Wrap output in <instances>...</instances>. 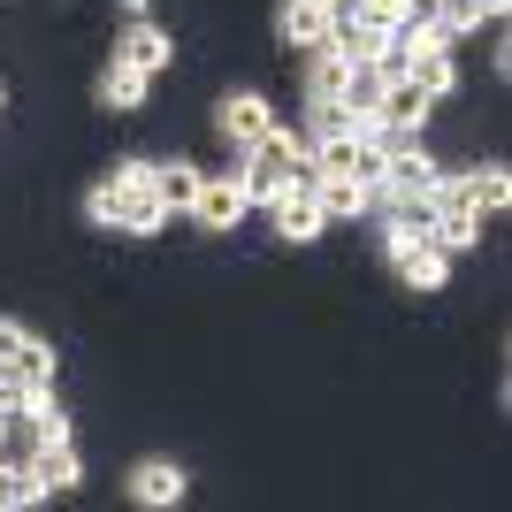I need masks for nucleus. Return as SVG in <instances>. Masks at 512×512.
Returning a JSON list of instances; mask_svg holds the SVG:
<instances>
[{
    "label": "nucleus",
    "instance_id": "f257e3e1",
    "mask_svg": "<svg viewBox=\"0 0 512 512\" xmlns=\"http://www.w3.org/2000/svg\"><path fill=\"white\" fill-rule=\"evenodd\" d=\"M383 260L398 268L406 291H444L451 283V253L428 230H413V222H383Z\"/></svg>",
    "mask_w": 512,
    "mask_h": 512
},
{
    "label": "nucleus",
    "instance_id": "f03ea898",
    "mask_svg": "<svg viewBox=\"0 0 512 512\" xmlns=\"http://www.w3.org/2000/svg\"><path fill=\"white\" fill-rule=\"evenodd\" d=\"M199 222L207 237H230L245 214H253V199H245V184H237V169L230 176H199V192H192V207H184Z\"/></svg>",
    "mask_w": 512,
    "mask_h": 512
},
{
    "label": "nucleus",
    "instance_id": "7ed1b4c3",
    "mask_svg": "<svg viewBox=\"0 0 512 512\" xmlns=\"http://www.w3.org/2000/svg\"><path fill=\"white\" fill-rule=\"evenodd\" d=\"M214 130L230 138V153H245L253 138H268V130H276V107L260 100V92H230V100L214 107Z\"/></svg>",
    "mask_w": 512,
    "mask_h": 512
},
{
    "label": "nucleus",
    "instance_id": "20e7f679",
    "mask_svg": "<svg viewBox=\"0 0 512 512\" xmlns=\"http://www.w3.org/2000/svg\"><path fill=\"white\" fill-rule=\"evenodd\" d=\"M123 490H130V505L169 512V505H184V490H192V482H184V467H176V459H138Z\"/></svg>",
    "mask_w": 512,
    "mask_h": 512
},
{
    "label": "nucleus",
    "instance_id": "39448f33",
    "mask_svg": "<svg viewBox=\"0 0 512 512\" xmlns=\"http://www.w3.org/2000/svg\"><path fill=\"white\" fill-rule=\"evenodd\" d=\"M161 230H169L161 192H153V184H123V199H115V237H161Z\"/></svg>",
    "mask_w": 512,
    "mask_h": 512
},
{
    "label": "nucleus",
    "instance_id": "423d86ee",
    "mask_svg": "<svg viewBox=\"0 0 512 512\" xmlns=\"http://www.w3.org/2000/svg\"><path fill=\"white\" fill-rule=\"evenodd\" d=\"M283 46L291 54H314V46H329L337 31H329V0H283Z\"/></svg>",
    "mask_w": 512,
    "mask_h": 512
},
{
    "label": "nucleus",
    "instance_id": "0eeeda50",
    "mask_svg": "<svg viewBox=\"0 0 512 512\" xmlns=\"http://www.w3.org/2000/svg\"><path fill=\"white\" fill-rule=\"evenodd\" d=\"M23 467L39 474V490H46V497H54V490H77V482H85V459H77V444H69V436L39 444L31 459H23Z\"/></svg>",
    "mask_w": 512,
    "mask_h": 512
},
{
    "label": "nucleus",
    "instance_id": "6e6552de",
    "mask_svg": "<svg viewBox=\"0 0 512 512\" xmlns=\"http://www.w3.org/2000/svg\"><path fill=\"white\" fill-rule=\"evenodd\" d=\"M115 54H123L130 69H146V77H161V69L176 62L169 31H161V23H146V16H138V23H130V31H123V46H115Z\"/></svg>",
    "mask_w": 512,
    "mask_h": 512
},
{
    "label": "nucleus",
    "instance_id": "1a4fd4ad",
    "mask_svg": "<svg viewBox=\"0 0 512 512\" xmlns=\"http://www.w3.org/2000/svg\"><path fill=\"white\" fill-rule=\"evenodd\" d=\"M314 207L321 222H352V214H375V192H367V176H321Z\"/></svg>",
    "mask_w": 512,
    "mask_h": 512
},
{
    "label": "nucleus",
    "instance_id": "9d476101",
    "mask_svg": "<svg viewBox=\"0 0 512 512\" xmlns=\"http://www.w3.org/2000/svg\"><path fill=\"white\" fill-rule=\"evenodd\" d=\"M146 85H153L146 69H130L123 54H115V62L100 69V107L107 115H130V107H146Z\"/></svg>",
    "mask_w": 512,
    "mask_h": 512
},
{
    "label": "nucleus",
    "instance_id": "9b49d317",
    "mask_svg": "<svg viewBox=\"0 0 512 512\" xmlns=\"http://www.w3.org/2000/svg\"><path fill=\"white\" fill-rule=\"evenodd\" d=\"M428 237H436L444 253H467V245H482V207H436Z\"/></svg>",
    "mask_w": 512,
    "mask_h": 512
},
{
    "label": "nucleus",
    "instance_id": "f8f14e48",
    "mask_svg": "<svg viewBox=\"0 0 512 512\" xmlns=\"http://www.w3.org/2000/svg\"><path fill=\"white\" fill-rule=\"evenodd\" d=\"M428 107H436V100H428L413 77H390L383 100H375V115H383V123H428Z\"/></svg>",
    "mask_w": 512,
    "mask_h": 512
},
{
    "label": "nucleus",
    "instance_id": "ddd939ff",
    "mask_svg": "<svg viewBox=\"0 0 512 512\" xmlns=\"http://www.w3.org/2000/svg\"><path fill=\"white\" fill-rule=\"evenodd\" d=\"M329 222H321V207L306 192H283L276 199V237H291V245H306V237H321Z\"/></svg>",
    "mask_w": 512,
    "mask_h": 512
},
{
    "label": "nucleus",
    "instance_id": "4468645a",
    "mask_svg": "<svg viewBox=\"0 0 512 512\" xmlns=\"http://www.w3.org/2000/svg\"><path fill=\"white\" fill-rule=\"evenodd\" d=\"M16 383L31 390V398H54V344H46V337H23V352H16Z\"/></svg>",
    "mask_w": 512,
    "mask_h": 512
},
{
    "label": "nucleus",
    "instance_id": "2eb2a0df",
    "mask_svg": "<svg viewBox=\"0 0 512 512\" xmlns=\"http://www.w3.org/2000/svg\"><path fill=\"white\" fill-rule=\"evenodd\" d=\"M146 184L161 192V207H169V214H184V207H192V192H199V169H184V161H153Z\"/></svg>",
    "mask_w": 512,
    "mask_h": 512
},
{
    "label": "nucleus",
    "instance_id": "dca6fc26",
    "mask_svg": "<svg viewBox=\"0 0 512 512\" xmlns=\"http://www.w3.org/2000/svg\"><path fill=\"white\" fill-rule=\"evenodd\" d=\"M467 199H474L482 214L512 207V169H497V161H490V169H467Z\"/></svg>",
    "mask_w": 512,
    "mask_h": 512
},
{
    "label": "nucleus",
    "instance_id": "f3484780",
    "mask_svg": "<svg viewBox=\"0 0 512 512\" xmlns=\"http://www.w3.org/2000/svg\"><path fill=\"white\" fill-rule=\"evenodd\" d=\"M115 199H123V176H100V184L85 192V214L100 222V230H115Z\"/></svg>",
    "mask_w": 512,
    "mask_h": 512
},
{
    "label": "nucleus",
    "instance_id": "a211bd4d",
    "mask_svg": "<svg viewBox=\"0 0 512 512\" xmlns=\"http://www.w3.org/2000/svg\"><path fill=\"white\" fill-rule=\"evenodd\" d=\"M23 337H31V329H23V321H8V314H0V367H16Z\"/></svg>",
    "mask_w": 512,
    "mask_h": 512
},
{
    "label": "nucleus",
    "instance_id": "6ab92c4d",
    "mask_svg": "<svg viewBox=\"0 0 512 512\" xmlns=\"http://www.w3.org/2000/svg\"><path fill=\"white\" fill-rule=\"evenodd\" d=\"M474 8H482V23H505V8H512V0H474Z\"/></svg>",
    "mask_w": 512,
    "mask_h": 512
},
{
    "label": "nucleus",
    "instance_id": "aec40b11",
    "mask_svg": "<svg viewBox=\"0 0 512 512\" xmlns=\"http://www.w3.org/2000/svg\"><path fill=\"white\" fill-rule=\"evenodd\" d=\"M0 107H8V85H0Z\"/></svg>",
    "mask_w": 512,
    "mask_h": 512
}]
</instances>
